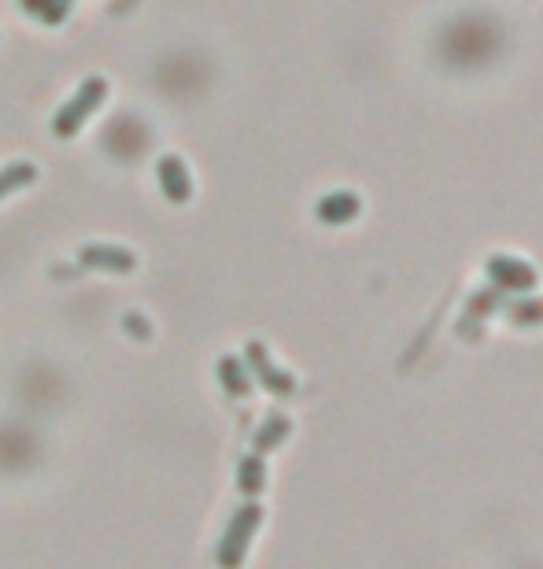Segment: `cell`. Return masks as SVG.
Listing matches in <instances>:
<instances>
[{
    "label": "cell",
    "instance_id": "1",
    "mask_svg": "<svg viewBox=\"0 0 543 569\" xmlns=\"http://www.w3.org/2000/svg\"><path fill=\"white\" fill-rule=\"evenodd\" d=\"M104 97H108V82L100 78V74H93V78H85L82 85H78V93H74L67 104H63L60 111H56V119H52V130H56V137H74L78 130L85 126V119L93 115V111L104 104Z\"/></svg>",
    "mask_w": 543,
    "mask_h": 569
},
{
    "label": "cell",
    "instance_id": "2",
    "mask_svg": "<svg viewBox=\"0 0 543 569\" xmlns=\"http://www.w3.org/2000/svg\"><path fill=\"white\" fill-rule=\"evenodd\" d=\"M259 521H263V510H259V507H241L237 514H233L230 529H226L222 544H218V566H222V569H241L244 551H248V540L255 536Z\"/></svg>",
    "mask_w": 543,
    "mask_h": 569
},
{
    "label": "cell",
    "instance_id": "3",
    "mask_svg": "<svg viewBox=\"0 0 543 569\" xmlns=\"http://www.w3.org/2000/svg\"><path fill=\"white\" fill-rule=\"evenodd\" d=\"M78 259H82V267L111 270V274H130L137 267L130 248H115V244H85L82 252H78Z\"/></svg>",
    "mask_w": 543,
    "mask_h": 569
},
{
    "label": "cell",
    "instance_id": "4",
    "mask_svg": "<svg viewBox=\"0 0 543 569\" xmlns=\"http://www.w3.org/2000/svg\"><path fill=\"white\" fill-rule=\"evenodd\" d=\"M156 174H159V185H163V196H167L170 204H185V200L193 196L189 170H185V163H181L178 156H163V159H159Z\"/></svg>",
    "mask_w": 543,
    "mask_h": 569
},
{
    "label": "cell",
    "instance_id": "5",
    "mask_svg": "<svg viewBox=\"0 0 543 569\" xmlns=\"http://www.w3.org/2000/svg\"><path fill=\"white\" fill-rule=\"evenodd\" d=\"M34 178H37V170L30 167V163H12V167H4L0 170V196L23 189V185H30Z\"/></svg>",
    "mask_w": 543,
    "mask_h": 569
},
{
    "label": "cell",
    "instance_id": "6",
    "mask_svg": "<svg viewBox=\"0 0 543 569\" xmlns=\"http://www.w3.org/2000/svg\"><path fill=\"white\" fill-rule=\"evenodd\" d=\"M23 8L26 12H34L41 23H63L67 19V0H23Z\"/></svg>",
    "mask_w": 543,
    "mask_h": 569
},
{
    "label": "cell",
    "instance_id": "7",
    "mask_svg": "<svg viewBox=\"0 0 543 569\" xmlns=\"http://www.w3.org/2000/svg\"><path fill=\"white\" fill-rule=\"evenodd\" d=\"M222 381H226V388H230V396H244L248 392V377H244L241 363L237 359H222Z\"/></svg>",
    "mask_w": 543,
    "mask_h": 569
},
{
    "label": "cell",
    "instance_id": "8",
    "mask_svg": "<svg viewBox=\"0 0 543 569\" xmlns=\"http://www.w3.org/2000/svg\"><path fill=\"white\" fill-rule=\"evenodd\" d=\"M237 481H241V488L248 492V496H255V492L263 488V462H259V459H244L241 462V473H237Z\"/></svg>",
    "mask_w": 543,
    "mask_h": 569
},
{
    "label": "cell",
    "instance_id": "9",
    "mask_svg": "<svg viewBox=\"0 0 543 569\" xmlns=\"http://www.w3.org/2000/svg\"><path fill=\"white\" fill-rule=\"evenodd\" d=\"M252 359H255V363H259V370H263V381H266V385H270V388H278V392H289V381H285V377H278V370H274V366H266L263 363V352H259V348H255V344H252Z\"/></svg>",
    "mask_w": 543,
    "mask_h": 569
},
{
    "label": "cell",
    "instance_id": "10",
    "mask_svg": "<svg viewBox=\"0 0 543 569\" xmlns=\"http://www.w3.org/2000/svg\"><path fill=\"white\" fill-rule=\"evenodd\" d=\"M285 433H289V422H281V418L266 422L263 436H259V448H274V444H281V440H285Z\"/></svg>",
    "mask_w": 543,
    "mask_h": 569
},
{
    "label": "cell",
    "instance_id": "11",
    "mask_svg": "<svg viewBox=\"0 0 543 569\" xmlns=\"http://www.w3.org/2000/svg\"><path fill=\"white\" fill-rule=\"evenodd\" d=\"M126 326H130L133 333H137V337H148V333H152V329H148L145 322H141V318H137V315H126Z\"/></svg>",
    "mask_w": 543,
    "mask_h": 569
}]
</instances>
